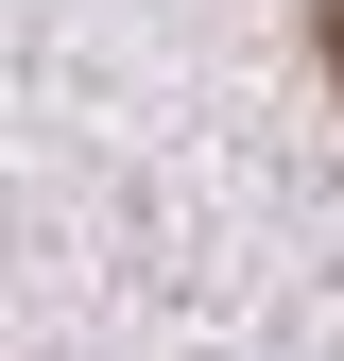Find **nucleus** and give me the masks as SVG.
<instances>
[{
    "mask_svg": "<svg viewBox=\"0 0 344 361\" xmlns=\"http://www.w3.org/2000/svg\"><path fill=\"white\" fill-rule=\"evenodd\" d=\"M310 35H327V86H344V0H310Z\"/></svg>",
    "mask_w": 344,
    "mask_h": 361,
    "instance_id": "nucleus-1",
    "label": "nucleus"
}]
</instances>
